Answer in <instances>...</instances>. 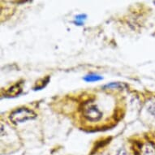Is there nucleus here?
I'll list each match as a JSON object with an SVG mask.
<instances>
[{"label":"nucleus","mask_w":155,"mask_h":155,"mask_svg":"<svg viewBox=\"0 0 155 155\" xmlns=\"http://www.w3.org/2000/svg\"><path fill=\"white\" fill-rule=\"evenodd\" d=\"M36 117H37V114L33 110L28 108L22 107V108H18L12 112L9 119L14 124H20V123L25 122L27 120H33Z\"/></svg>","instance_id":"1"},{"label":"nucleus","mask_w":155,"mask_h":155,"mask_svg":"<svg viewBox=\"0 0 155 155\" xmlns=\"http://www.w3.org/2000/svg\"><path fill=\"white\" fill-rule=\"evenodd\" d=\"M83 115L90 122H97L101 120L102 113L95 105L87 103L83 107Z\"/></svg>","instance_id":"2"},{"label":"nucleus","mask_w":155,"mask_h":155,"mask_svg":"<svg viewBox=\"0 0 155 155\" xmlns=\"http://www.w3.org/2000/svg\"><path fill=\"white\" fill-rule=\"evenodd\" d=\"M140 155H155V144L147 141L141 146Z\"/></svg>","instance_id":"3"},{"label":"nucleus","mask_w":155,"mask_h":155,"mask_svg":"<svg viewBox=\"0 0 155 155\" xmlns=\"http://www.w3.org/2000/svg\"><path fill=\"white\" fill-rule=\"evenodd\" d=\"M84 80L87 82H94L101 81V80H102V77L98 76V75H95V74H89L84 77Z\"/></svg>","instance_id":"4"},{"label":"nucleus","mask_w":155,"mask_h":155,"mask_svg":"<svg viewBox=\"0 0 155 155\" xmlns=\"http://www.w3.org/2000/svg\"><path fill=\"white\" fill-rule=\"evenodd\" d=\"M86 15H83V14H81V15H78L76 16V21L74 23L76 24L77 25H81L82 23H83V21H84L86 19Z\"/></svg>","instance_id":"5"},{"label":"nucleus","mask_w":155,"mask_h":155,"mask_svg":"<svg viewBox=\"0 0 155 155\" xmlns=\"http://www.w3.org/2000/svg\"><path fill=\"white\" fill-rule=\"evenodd\" d=\"M148 111L153 116H155V100L150 102V104L148 106Z\"/></svg>","instance_id":"6"},{"label":"nucleus","mask_w":155,"mask_h":155,"mask_svg":"<svg viewBox=\"0 0 155 155\" xmlns=\"http://www.w3.org/2000/svg\"><path fill=\"white\" fill-rule=\"evenodd\" d=\"M104 88H109V89H111V88H115V89H120V88H123V84H121L120 83H110V84H108L107 85H105Z\"/></svg>","instance_id":"7"},{"label":"nucleus","mask_w":155,"mask_h":155,"mask_svg":"<svg viewBox=\"0 0 155 155\" xmlns=\"http://www.w3.org/2000/svg\"><path fill=\"white\" fill-rule=\"evenodd\" d=\"M117 155H127V153L124 149H120V150L118 151Z\"/></svg>","instance_id":"8"}]
</instances>
